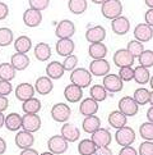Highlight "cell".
I'll return each instance as SVG.
<instances>
[{
	"instance_id": "6da1fadb",
	"label": "cell",
	"mask_w": 153,
	"mask_h": 155,
	"mask_svg": "<svg viewBox=\"0 0 153 155\" xmlns=\"http://www.w3.org/2000/svg\"><path fill=\"white\" fill-rule=\"evenodd\" d=\"M101 13L107 19H115L123 15V4L120 0H105L101 4Z\"/></svg>"
},
{
	"instance_id": "7a4b0ae2",
	"label": "cell",
	"mask_w": 153,
	"mask_h": 155,
	"mask_svg": "<svg viewBox=\"0 0 153 155\" xmlns=\"http://www.w3.org/2000/svg\"><path fill=\"white\" fill-rule=\"evenodd\" d=\"M70 81L73 85H76L80 88H86L91 85L92 74L86 68H74L70 72Z\"/></svg>"
},
{
	"instance_id": "3957f363",
	"label": "cell",
	"mask_w": 153,
	"mask_h": 155,
	"mask_svg": "<svg viewBox=\"0 0 153 155\" xmlns=\"http://www.w3.org/2000/svg\"><path fill=\"white\" fill-rule=\"evenodd\" d=\"M115 141H116L120 146H130L135 141V132L132 127L124 126L119 128L115 134Z\"/></svg>"
},
{
	"instance_id": "277c9868",
	"label": "cell",
	"mask_w": 153,
	"mask_h": 155,
	"mask_svg": "<svg viewBox=\"0 0 153 155\" xmlns=\"http://www.w3.org/2000/svg\"><path fill=\"white\" fill-rule=\"evenodd\" d=\"M119 112H121L125 117H134L139 110V105L135 103L132 96H124L119 101Z\"/></svg>"
},
{
	"instance_id": "5b68a950",
	"label": "cell",
	"mask_w": 153,
	"mask_h": 155,
	"mask_svg": "<svg viewBox=\"0 0 153 155\" xmlns=\"http://www.w3.org/2000/svg\"><path fill=\"white\" fill-rule=\"evenodd\" d=\"M47 147L48 151L52 153L54 155L64 154L68 150V141L61 135H55L50 137V140L47 141Z\"/></svg>"
},
{
	"instance_id": "8992f818",
	"label": "cell",
	"mask_w": 153,
	"mask_h": 155,
	"mask_svg": "<svg viewBox=\"0 0 153 155\" xmlns=\"http://www.w3.org/2000/svg\"><path fill=\"white\" fill-rule=\"evenodd\" d=\"M72 115V110L68 107L67 104L64 103H58L52 107L51 109V117L55 122L59 123H65Z\"/></svg>"
},
{
	"instance_id": "52a82bcc",
	"label": "cell",
	"mask_w": 153,
	"mask_h": 155,
	"mask_svg": "<svg viewBox=\"0 0 153 155\" xmlns=\"http://www.w3.org/2000/svg\"><path fill=\"white\" fill-rule=\"evenodd\" d=\"M74 34H75V25L70 19L60 21L55 28V35L59 38H72Z\"/></svg>"
},
{
	"instance_id": "ba28073f",
	"label": "cell",
	"mask_w": 153,
	"mask_h": 155,
	"mask_svg": "<svg viewBox=\"0 0 153 155\" xmlns=\"http://www.w3.org/2000/svg\"><path fill=\"white\" fill-rule=\"evenodd\" d=\"M41 118L37 114H24L22 117V130L30 134L37 132L41 128Z\"/></svg>"
},
{
	"instance_id": "9c48e42d",
	"label": "cell",
	"mask_w": 153,
	"mask_h": 155,
	"mask_svg": "<svg viewBox=\"0 0 153 155\" xmlns=\"http://www.w3.org/2000/svg\"><path fill=\"white\" fill-rule=\"evenodd\" d=\"M110 72V63L106 59H95L89 64V73L96 77H105Z\"/></svg>"
},
{
	"instance_id": "30bf717a",
	"label": "cell",
	"mask_w": 153,
	"mask_h": 155,
	"mask_svg": "<svg viewBox=\"0 0 153 155\" xmlns=\"http://www.w3.org/2000/svg\"><path fill=\"white\" fill-rule=\"evenodd\" d=\"M103 87H105V90L108 91V92H120L123 90L124 87V82L121 81V78L117 76V74H106L103 77Z\"/></svg>"
},
{
	"instance_id": "8fae6325",
	"label": "cell",
	"mask_w": 153,
	"mask_h": 155,
	"mask_svg": "<svg viewBox=\"0 0 153 155\" xmlns=\"http://www.w3.org/2000/svg\"><path fill=\"white\" fill-rule=\"evenodd\" d=\"M92 137L91 140L93 141V143L97 147H102V146H108L112 141V136L110 134V131L106 130V128H98L96 130L93 134H91Z\"/></svg>"
},
{
	"instance_id": "7c38bea8",
	"label": "cell",
	"mask_w": 153,
	"mask_h": 155,
	"mask_svg": "<svg viewBox=\"0 0 153 155\" xmlns=\"http://www.w3.org/2000/svg\"><path fill=\"white\" fill-rule=\"evenodd\" d=\"M134 59L132 55L129 54L126 49H119V50L114 54V64L119 68L123 67H130L134 64Z\"/></svg>"
},
{
	"instance_id": "4fadbf2b",
	"label": "cell",
	"mask_w": 153,
	"mask_h": 155,
	"mask_svg": "<svg viewBox=\"0 0 153 155\" xmlns=\"http://www.w3.org/2000/svg\"><path fill=\"white\" fill-rule=\"evenodd\" d=\"M153 37V30L152 27H149L145 23H139L136 25L134 28V40L139 41V42H148L152 40Z\"/></svg>"
},
{
	"instance_id": "5bb4252c",
	"label": "cell",
	"mask_w": 153,
	"mask_h": 155,
	"mask_svg": "<svg viewBox=\"0 0 153 155\" xmlns=\"http://www.w3.org/2000/svg\"><path fill=\"white\" fill-rule=\"evenodd\" d=\"M111 30H112L114 34H116L119 36L126 35L130 30V22L126 17L120 15V17L111 21Z\"/></svg>"
},
{
	"instance_id": "9a60e30c",
	"label": "cell",
	"mask_w": 153,
	"mask_h": 155,
	"mask_svg": "<svg viewBox=\"0 0 153 155\" xmlns=\"http://www.w3.org/2000/svg\"><path fill=\"white\" fill-rule=\"evenodd\" d=\"M42 22V13L38 12V10H35V9H31L28 8L27 10H24L23 13V23L27 26V27H38L41 25Z\"/></svg>"
},
{
	"instance_id": "2e32d148",
	"label": "cell",
	"mask_w": 153,
	"mask_h": 155,
	"mask_svg": "<svg viewBox=\"0 0 153 155\" xmlns=\"http://www.w3.org/2000/svg\"><path fill=\"white\" fill-rule=\"evenodd\" d=\"M106 37V30L102 26H95L91 27L86 31V40L89 44L95 42H102Z\"/></svg>"
},
{
	"instance_id": "e0dca14e",
	"label": "cell",
	"mask_w": 153,
	"mask_h": 155,
	"mask_svg": "<svg viewBox=\"0 0 153 155\" xmlns=\"http://www.w3.org/2000/svg\"><path fill=\"white\" fill-rule=\"evenodd\" d=\"M35 92H36L35 87L31 84H28V82L19 84L15 87V97H17L19 101H26V100H28V99L33 97Z\"/></svg>"
},
{
	"instance_id": "ac0fdd59",
	"label": "cell",
	"mask_w": 153,
	"mask_h": 155,
	"mask_svg": "<svg viewBox=\"0 0 153 155\" xmlns=\"http://www.w3.org/2000/svg\"><path fill=\"white\" fill-rule=\"evenodd\" d=\"M64 97L69 103H78L83 99V88L78 87L76 85L70 84L65 87L64 90Z\"/></svg>"
},
{
	"instance_id": "d6986e66",
	"label": "cell",
	"mask_w": 153,
	"mask_h": 155,
	"mask_svg": "<svg viewBox=\"0 0 153 155\" xmlns=\"http://www.w3.org/2000/svg\"><path fill=\"white\" fill-rule=\"evenodd\" d=\"M55 49L60 57H68V55L73 54L75 49V44L72 38H59Z\"/></svg>"
},
{
	"instance_id": "ffe728a7",
	"label": "cell",
	"mask_w": 153,
	"mask_h": 155,
	"mask_svg": "<svg viewBox=\"0 0 153 155\" xmlns=\"http://www.w3.org/2000/svg\"><path fill=\"white\" fill-rule=\"evenodd\" d=\"M33 87H35V91H37L40 95H48L52 91L54 85H52V81L47 76H42L36 80Z\"/></svg>"
},
{
	"instance_id": "44dd1931",
	"label": "cell",
	"mask_w": 153,
	"mask_h": 155,
	"mask_svg": "<svg viewBox=\"0 0 153 155\" xmlns=\"http://www.w3.org/2000/svg\"><path fill=\"white\" fill-rule=\"evenodd\" d=\"M35 142V137L32 134L27 131H19L17 135H15V145H17L19 149H28L32 147Z\"/></svg>"
},
{
	"instance_id": "7402d4cb",
	"label": "cell",
	"mask_w": 153,
	"mask_h": 155,
	"mask_svg": "<svg viewBox=\"0 0 153 155\" xmlns=\"http://www.w3.org/2000/svg\"><path fill=\"white\" fill-rule=\"evenodd\" d=\"M64 68H63V64L58 62V60H52L47 64L46 67V74L50 80H60L63 78L64 76Z\"/></svg>"
},
{
	"instance_id": "603a6c76",
	"label": "cell",
	"mask_w": 153,
	"mask_h": 155,
	"mask_svg": "<svg viewBox=\"0 0 153 155\" xmlns=\"http://www.w3.org/2000/svg\"><path fill=\"white\" fill-rule=\"evenodd\" d=\"M79 112H80V114H83L84 117L95 115L98 112V103L95 101L92 97L83 99L80 105H79Z\"/></svg>"
},
{
	"instance_id": "cb8c5ba5",
	"label": "cell",
	"mask_w": 153,
	"mask_h": 155,
	"mask_svg": "<svg viewBox=\"0 0 153 155\" xmlns=\"http://www.w3.org/2000/svg\"><path fill=\"white\" fill-rule=\"evenodd\" d=\"M61 136L68 142H75L76 140H79L80 131L72 123H64L61 127Z\"/></svg>"
},
{
	"instance_id": "d4e9b609",
	"label": "cell",
	"mask_w": 153,
	"mask_h": 155,
	"mask_svg": "<svg viewBox=\"0 0 153 155\" xmlns=\"http://www.w3.org/2000/svg\"><path fill=\"white\" fill-rule=\"evenodd\" d=\"M134 100L138 105H145L148 103H153V92L152 90H147L144 87L136 88L134 91Z\"/></svg>"
},
{
	"instance_id": "484cf974",
	"label": "cell",
	"mask_w": 153,
	"mask_h": 155,
	"mask_svg": "<svg viewBox=\"0 0 153 155\" xmlns=\"http://www.w3.org/2000/svg\"><path fill=\"white\" fill-rule=\"evenodd\" d=\"M10 64L13 65L15 71H24L30 65V58L27 57V54L15 53L10 58Z\"/></svg>"
},
{
	"instance_id": "4316f807",
	"label": "cell",
	"mask_w": 153,
	"mask_h": 155,
	"mask_svg": "<svg viewBox=\"0 0 153 155\" xmlns=\"http://www.w3.org/2000/svg\"><path fill=\"white\" fill-rule=\"evenodd\" d=\"M88 54L92 59H105L107 55V46L103 42L91 44L88 48Z\"/></svg>"
},
{
	"instance_id": "83f0119b",
	"label": "cell",
	"mask_w": 153,
	"mask_h": 155,
	"mask_svg": "<svg viewBox=\"0 0 153 155\" xmlns=\"http://www.w3.org/2000/svg\"><path fill=\"white\" fill-rule=\"evenodd\" d=\"M126 122H128V117H125L119 110H114V112L108 114V123H110V126L114 127L115 130H119V128H121V127L126 126Z\"/></svg>"
},
{
	"instance_id": "f1b7e54d",
	"label": "cell",
	"mask_w": 153,
	"mask_h": 155,
	"mask_svg": "<svg viewBox=\"0 0 153 155\" xmlns=\"http://www.w3.org/2000/svg\"><path fill=\"white\" fill-rule=\"evenodd\" d=\"M35 58L40 62H46L48 58H51V48L46 42H38L35 46Z\"/></svg>"
},
{
	"instance_id": "f546056e",
	"label": "cell",
	"mask_w": 153,
	"mask_h": 155,
	"mask_svg": "<svg viewBox=\"0 0 153 155\" xmlns=\"http://www.w3.org/2000/svg\"><path fill=\"white\" fill-rule=\"evenodd\" d=\"M82 127H83V131L87 132V134H93L96 130H98L101 127V119L97 117V115H88L83 119V123H82Z\"/></svg>"
},
{
	"instance_id": "4dcf8cb0",
	"label": "cell",
	"mask_w": 153,
	"mask_h": 155,
	"mask_svg": "<svg viewBox=\"0 0 153 155\" xmlns=\"http://www.w3.org/2000/svg\"><path fill=\"white\" fill-rule=\"evenodd\" d=\"M4 126L9 131H18L22 128V117L18 113H10L5 117Z\"/></svg>"
},
{
	"instance_id": "1f68e13d",
	"label": "cell",
	"mask_w": 153,
	"mask_h": 155,
	"mask_svg": "<svg viewBox=\"0 0 153 155\" xmlns=\"http://www.w3.org/2000/svg\"><path fill=\"white\" fill-rule=\"evenodd\" d=\"M14 49L17 50V53L27 54L32 49V40L28 36H19L14 41Z\"/></svg>"
},
{
	"instance_id": "d6a6232c",
	"label": "cell",
	"mask_w": 153,
	"mask_h": 155,
	"mask_svg": "<svg viewBox=\"0 0 153 155\" xmlns=\"http://www.w3.org/2000/svg\"><path fill=\"white\" fill-rule=\"evenodd\" d=\"M41 101L36 97H31L28 100L23 101V105H22V110L26 114H37L41 110Z\"/></svg>"
},
{
	"instance_id": "836d02e7",
	"label": "cell",
	"mask_w": 153,
	"mask_h": 155,
	"mask_svg": "<svg viewBox=\"0 0 153 155\" xmlns=\"http://www.w3.org/2000/svg\"><path fill=\"white\" fill-rule=\"evenodd\" d=\"M151 78V73L148 68H144L139 65V67H135L134 68V76H133V80L139 85H145L147 82L149 81Z\"/></svg>"
},
{
	"instance_id": "e575fe53",
	"label": "cell",
	"mask_w": 153,
	"mask_h": 155,
	"mask_svg": "<svg viewBox=\"0 0 153 155\" xmlns=\"http://www.w3.org/2000/svg\"><path fill=\"white\" fill-rule=\"evenodd\" d=\"M97 146L93 143L91 138H83L78 143V153L80 155H93Z\"/></svg>"
},
{
	"instance_id": "d590c367",
	"label": "cell",
	"mask_w": 153,
	"mask_h": 155,
	"mask_svg": "<svg viewBox=\"0 0 153 155\" xmlns=\"http://www.w3.org/2000/svg\"><path fill=\"white\" fill-rule=\"evenodd\" d=\"M87 7H88L87 0H69V2H68L69 10L73 14H76V15L83 14L87 10Z\"/></svg>"
},
{
	"instance_id": "8d00e7d4",
	"label": "cell",
	"mask_w": 153,
	"mask_h": 155,
	"mask_svg": "<svg viewBox=\"0 0 153 155\" xmlns=\"http://www.w3.org/2000/svg\"><path fill=\"white\" fill-rule=\"evenodd\" d=\"M15 71L14 67L10 63H2L0 64V80L3 81H13L15 77Z\"/></svg>"
},
{
	"instance_id": "74e56055",
	"label": "cell",
	"mask_w": 153,
	"mask_h": 155,
	"mask_svg": "<svg viewBox=\"0 0 153 155\" xmlns=\"http://www.w3.org/2000/svg\"><path fill=\"white\" fill-rule=\"evenodd\" d=\"M89 94H91V97L97 103L105 101L107 97V91L102 85H93L89 88Z\"/></svg>"
},
{
	"instance_id": "f35d334b",
	"label": "cell",
	"mask_w": 153,
	"mask_h": 155,
	"mask_svg": "<svg viewBox=\"0 0 153 155\" xmlns=\"http://www.w3.org/2000/svg\"><path fill=\"white\" fill-rule=\"evenodd\" d=\"M14 40L13 31L8 27H2L0 28V48L9 46Z\"/></svg>"
},
{
	"instance_id": "ab89813d",
	"label": "cell",
	"mask_w": 153,
	"mask_h": 155,
	"mask_svg": "<svg viewBox=\"0 0 153 155\" xmlns=\"http://www.w3.org/2000/svg\"><path fill=\"white\" fill-rule=\"evenodd\" d=\"M126 50L129 51V54L132 55L133 58H138L139 55L144 51V46L143 44L136 41V40H132L128 42V46H126Z\"/></svg>"
},
{
	"instance_id": "60d3db41",
	"label": "cell",
	"mask_w": 153,
	"mask_h": 155,
	"mask_svg": "<svg viewBox=\"0 0 153 155\" xmlns=\"http://www.w3.org/2000/svg\"><path fill=\"white\" fill-rule=\"evenodd\" d=\"M139 134L142 138L145 141H152L153 140V123L152 122H145L139 127Z\"/></svg>"
},
{
	"instance_id": "b9f144b4",
	"label": "cell",
	"mask_w": 153,
	"mask_h": 155,
	"mask_svg": "<svg viewBox=\"0 0 153 155\" xmlns=\"http://www.w3.org/2000/svg\"><path fill=\"white\" fill-rule=\"evenodd\" d=\"M139 63L142 67L144 68H151L153 65V51L152 50H144L139 57Z\"/></svg>"
},
{
	"instance_id": "7bdbcfd3",
	"label": "cell",
	"mask_w": 153,
	"mask_h": 155,
	"mask_svg": "<svg viewBox=\"0 0 153 155\" xmlns=\"http://www.w3.org/2000/svg\"><path fill=\"white\" fill-rule=\"evenodd\" d=\"M63 64L64 71H70L72 72L74 68H76V64H78V57H75L74 54H70L68 57H65Z\"/></svg>"
},
{
	"instance_id": "ee69618b",
	"label": "cell",
	"mask_w": 153,
	"mask_h": 155,
	"mask_svg": "<svg viewBox=\"0 0 153 155\" xmlns=\"http://www.w3.org/2000/svg\"><path fill=\"white\" fill-rule=\"evenodd\" d=\"M117 76L121 78L123 82L124 81L125 82L132 81L133 80V76H134V68H133V65H130V67H123V68H120Z\"/></svg>"
},
{
	"instance_id": "f6af8a7d",
	"label": "cell",
	"mask_w": 153,
	"mask_h": 155,
	"mask_svg": "<svg viewBox=\"0 0 153 155\" xmlns=\"http://www.w3.org/2000/svg\"><path fill=\"white\" fill-rule=\"evenodd\" d=\"M28 4H30V8L31 9H35L38 10V12H42L45 10L48 4H50V0H28Z\"/></svg>"
},
{
	"instance_id": "bcb514c9",
	"label": "cell",
	"mask_w": 153,
	"mask_h": 155,
	"mask_svg": "<svg viewBox=\"0 0 153 155\" xmlns=\"http://www.w3.org/2000/svg\"><path fill=\"white\" fill-rule=\"evenodd\" d=\"M139 155H153V142L152 141H144L140 143L138 149Z\"/></svg>"
},
{
	"instance_id": "7dc6e473",
	"label": "cell",
	"mask_w": 153,
	"mask_h": 155,
	"mask_svg": "<svg viewBox=\"0 0 153 155\" xmlns=\"http://www.w3.org/2000/svg\"><path fill=\"white\" fill-rule=\"evenodd\" d=\"M12 91H13V86L9 81L0 80V95L8 96L9 94H12Z\"/></svg>"
},
{
	"instance_id": "c3c4849f",
	"label": "cell",
	"mask_w": 153,
	"mask_h": 155,
	"mask_svg": "<svg viewBox=\"0 0 153 155\" xmlns=\"http://www.w3.org/2000/svg\"><path fill=\"white\" fill-rule=\"evenodd\" d=\"M9 14V7L5 3L0 2V21H4Z\"/></svg>"
},
{
	"instance_id": "681fc988",
	"label": "cell",
	"mask_w": 153,
	"mask_h": 155,
	"mask_svg": "<svg viewBox=\"0 0 153 155\" xmlns=\"http://www.w3.org/2000/svg\"><path fill=\"white\" fill-rule=\"evenodd\" d=\"M119 155H138V151L130 145V146H123V149L120 150Z\"/></svg>"
},
{
	"instance_id": "f907efd6",
	"label": "cell",
	"mask_w": 153,
	"mask_h": 155,
	"mask_svg": "<svg viewBox=\"0 0 153 155\" xmlns=\"http://www.w3.org/2000/svg\"><path fill=\"white\" fill-rule=\"evenodd\" d=\"M144 21H145V25H148L149 27H153V8L148 9L144 14Z\"/></svg>"
},
{
	"instance_id": "816d5d0a",
	"label": "cell",
	"mask_w": 153,
	"mask_h": 155,
	"mask_svg": "<svg viewBox=\"0 0 153 155\" xmlns=\"http://www.w3.org/2000/svg\"><path fill=\"white\" fill-rule=\"evenodd\" d=\"M93 155H112V151L108 146H102V147H97Z\"/></svg>"
},
{
	"instance_id": "f5cc1de1",
	"label": "cell",
	"mask_w": 153,
	"mask_h": 155,
	"mask_svg": "<svg viewBox=\"0 0 153 155\" xmlns=\"http://www.w3.org/2000/svg\"><path fill=\"white\" fill-rule=\"evenodd\" d=\"M9 107V101H8V99L7 96H3V95H0V112H5V110L8 109Z\"/></svg>"
},
{
	"instance_id": "db71d44e",
	"label": "cell",
	"mask_w": 153,
	"mask_h": 155,
	"mask_svg": "<svg viewBox=\"0 0 153 155\" xmlns=\"http://www.w3.org/2000/svg\"><path fill=\"white\" fill-rule=\"evenodd\" d=\"M19 155H40V154H38V151L35 150V149L28 147V149H23V150L20 151Z\"/></svg>"
},
{
	"instance_id": "11a10c76",
	"label": "cell",
	"mask_w": 153,
	"mask_h": 155,
	"mask_svg": "<svg viewBox=\"0 0 153 155\" xmlns=\"http://www.w3.org/2000/svg\"><path fill=\"white\" fill-rule=\"evenodd\" d=\"M5 151H7V142L3 137H0V155H3Z\"/></svg>"
},
{
	"instance_id": "9f6ffc18",
	"label": "cell",
	"mask_w": 153,
	"mask_h": 155,
	"mask_svg": "<svg viewBox=\"0 0 153 155\" xmlns=\"http://www.w3.org/2000/svg\"><path fill=\"white\" fill-rule=\"evenodd\" d=\"M152 112H153V107H151L147 112V118H148V122H152L153 123V117H152Z\"/></svg>"
},
{
	"instance_id": "6f0895ef",
	"label": "cell",
	"mask_w": 153,
	"mask_h": 155,
	"mask_svg": "<svg viewBox=\"0 0 153 155\" xmlns=\"http://www.w3.org/2000/svg\"><path fill=\"white\" fill-rule=\"evenodd\" d=\"M144 4H145L149 9L153 8V0H144Z\"/></svg>"
},
{
	"instance_id": "680465c9",
	"label": "cell",
	"mask_w": 153,
	"mask_h": 155,
	"mask_svg": "<svg viewBox=\"0 0 153 155\" xmlns=\"http://www.w3.org/2000/svg\"><path fill=\"white\" fill-rule=\"evenodd\" d=\"M4 120H5V117H4V114L0 112V128L4 126Z\"/></svg>"
},
{
	"instance_id": "91938a15",
	"label": "cell",
	"mask_w": 153,
	"mask_h": 155,
	"mask_svg": "<svg viewBox=\"0 0 153 155\" xmlns=\"http://www.w3.org/2000/svg\"><path fill=\"white\" fill-rule=\"evenodd\" d=\"M91 2L92 3H93V4H97V5H101L103 2H105V0H91Z\"/></svg>"
},
{
	"instance_id": "94428289",
	"label": "cell",
	"mask_w": 153,
	"mask_h": 155,
	"mask_svg": "<svg viewBox=\"0 0 153 155\" xmlns=\"http://www.w3.org/2000/svg\"><path fill=\"white\" fill-rule=\"evenodd\" d=\"M40 155H54V154L50 153V151H46V153H42V154H40Z\"/></svg>"
}]
</instances>
